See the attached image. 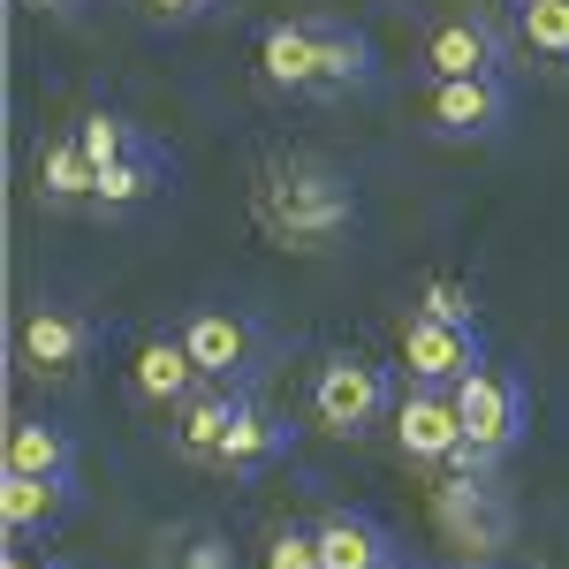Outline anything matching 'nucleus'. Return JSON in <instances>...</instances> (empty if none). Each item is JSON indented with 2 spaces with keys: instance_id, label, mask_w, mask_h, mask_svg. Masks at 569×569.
<instances>
[{
  "instance_id": "nucleus-1",
  "label": "nucleus",
  "mask_w": 569,
  "mask_h": 569,
  "mask_svg": "<svg viewBox=\"0 0 569 569\" xmlns=\"http://www.w3.org/2000/svg\"><path fill=\"white\" fill-rule=\"evenodd\" d=\"M259 220L273 243H289V251H327L342 228H357V182L350 168H335V160H273L259 182Z\"/></svg>"
},
{
  "instance_id": "nucleus-2",
  "label": "nucleus",
  "mask_w": 569,
  "mask_h": 569,
  "mask_svg": "<svg viewBox=\"0 0 569 569\" xmlns=\"http://www.w3.org/2000/svg\"><path fill=\"white\" fill-rule=\"evenodd\" d=\"M388 410H395L388 365H372V357H357V350H335L327 365H319V380H311V418H319L335 440L372 433Z\"/></svg>"
},
{
  "instance_id": "nucleus-3",
  "label": "nucleus",
  "mask_w": 569,
  "mask_h": 569,
  "mask_svg": "<svg viewBox=\"0 0 569 569\" xmlns=\"http://www.w3.org/2000/svg\"><path fill=\"white\" fill-rule=\"evenodd\" d=\"M456 410H463V440L486 448V456H509L531 426V395L517 372H501V365H479V372H463L456 380Z\"/></svg>"
},
{
  "instance_id": "nucleus-4",
  "label": "nucleus",
  "mask_w": 569,
  "mask_h": 569,
  "mask_svg": "<svg viewBox=\"0 0 569 569\" xmlns=\"http://www.w3.org/2000/svg\"><path fill=\"white\" fill-rule=\"evenodd\" d=\"M182 350L198 357L206 380H251L259 372V319L236 305H198L182 319Z\"/></svg>"
},
{
  "instance_id": "nucleus-5",
  "label": "nucleus",
  "mask_w": 569,
  "mask_h": 569,
  "mask_svg": "<svg viewBox=\"0 0 569 569\" xmlns=\"http://www.w3.org/2000/svg\"><path fill=\"white\" fill-rule=\"evenodd\" d=\"M402 365H410L418 388H456L463 372L486 365V335L479 327H448L433 311H410L402 319Z\"/></svg>"
},
{
  "instance_id": "nucleus-6",
  "label": "nucleus",
  "mask_w": 569,
  "mask_h": 569,
  "mask_svg": "<svg viewBox=\"0 0 569 569\" xmlns=\"http://www.w3.org/2000/svg\"><path fill=\"white\" fill-rule=\"evenodd\" d=\"M426 130L448 144H486L509 130V84L501 77H448L426 99Z\"/></svg>"
},
{
  "instance_id": "nucleus-7",
  "label": "nucleus",
  "mask_w": 569,
  "mask_h": 569,
  "mask_svg": "<svg viewBox=\"0 0 569 569\" xmlns=\"http://www.w3.org/2000/svg\"><path fill=\"white\" fill-rule=\"evenodd\" d=\"M243 410H251V388H243V380H206L198 395L176 402V448L190 463H220V448H228V433H236Z\"/></svg>"
},
{
  "instance_id": "nucleus-8",
  "label": "nucleus",
  "mask_w": 569,
  "mask_h": 569,
  "mask_svg": "<svg viewBox=\"0 0 569 569\" xmlns=\"http://www.w3.org/2000/svg\"><path fill=\"white\" fill-rule=\"evenodd\" d=\"M16 350H23V365H31L39 380H69V372L91 357V319H84V311H69V305H31V311H23Z\"/></svg>"
},
{
  "instance_id": "nucleus-9",
  "label": "nucleus",
  "mask_w": 569,
  "mask_h": 569,
  "mask_svg": "<svg viewBox=\"0 0 569 569\" xmlns=\"http://www.w3.org/2000/svg\"><path fill=\"white\" fill-rule=\"evenodd\" d=\"M395 440H402L410 463H448V456L463 448V410H456V395L448 388H410L395 402Z\"/></svg>"
},
{
  "instance_id": "nucleus-10",
  "label": "nucleus",
  "mask_w": 569,
  "mask_h": 569,
  "mask_svg": "<svg viewBox=\"0 0 569 569\" xmlns=\"http://www.w3.org/2000/svg\"><path fill=\"white\" fill-rule=\"evenodd\" d=\"M319 531V569H388L395 562V539L380 517H365V509H335Z\"/></svg>"
},
{
  "instance_id": "nucleus-11",
  "label": "nucleus",
  "mask_w": 569,
  "mask_h": 569,
  "mask_svg": "<svg viewBox=\"0 0 569 569\" xmlns=\"http://www.w3.org/2000/svg\"><path fill=\"white\" fill-rule=\"evenodd\" d=\"M259 77L273 91H319V23H266Z\"/></svg>"
},
{
  "instance_id": "nucleus-12",
  "label": "nucleus",
  "mask_w": 569,
  "mask_h": 569,
  "mask_svg": "<svg viewBox=\"0 0 569 569\" xmlns=\"http://www.w3.org/2000/svg\"><path fill=\"white\" fill-rule=\"evenodd\" d=\"M0 471H23V479H77V440L46 418H16L8 448H0Z\"/></svg>"
},
{
  "instance_id": "nucleus-13",
  "label": "nucleus",
  "mask_w": 569,
  "mask_h": 569,
  "mask_svg": "<svg viewBox=\"0 0 569 569\" xmlns=\"http://www.w3.org/2000/svg\"><path fill=\"white\" fill-rule=\"evenodd\" d=\"M130 388L144 395V402H160V410H176L182 395H198V388H206V372H198V357L182 350V335H176V342L160 335V342H144V350H137Z\"/></svg>"
},
{
  "instance_id": "nucleus-14",
  "label": "nucleus",
  "mask_w": 569,
  "mask_h": 569,
  "mask_svg": "<svg viewBox=\"0 0 569 569\" xmlns=\"http://www.w3.org/2000/svg\"><path fill=\"white\" fill-rule=\"evenodd\" d=\"M69 501H77V479H23V471H0V517H8L16 539L46 531Z\"/></svg>"
},
{
  "instance_id": "nucleus-15",
  "label": "nucleus",
  "mask_w": 569,
  "mask_h": 569,
  "mask_svg": "<svg viewBox=\"0 0 569 569\" xmlns=\"http://www.w3.org/2000/svg\"><path fill=\"white\" fill-rule=\"evenodd\" d=\"M426 69H433V84H448V77H493V31L486 23H440L426 39Z\"/></svg>"
},
{
  "instance_id": "nucleus-16",
  "label": "nucleus",
  "mask_w": 569,
  "mask_h": 569,
  "mask_svg": "<svg viewBox=\"0 0 569 569\" xmlns=\"http://www.w3.org/2000/svg\"><path fill=\"white\" fill-rule=\"evenodd\" d=\"M372 84V39L350 23H319V91H357Z\"/></svg>"
},
{
  "instance_id": "nucleus-17",
  "label": "nucleus",
  "mask_w": 569,
  "mask_h": 569,
  "mask_svg": "<svg viewBox=\"0 0 569 569\" xmlns=\"http://www.w3.org/2000/svg\"><path fill=\"white\" fill-rule=\"evenodd\" d=\"M289 448V426L266 410V402H251L243 418H236V433H228V448H220V471H266L273 456Z\"/></svg>"
},
{
  "instance_id": "nucleus-18",
  "label": "nucleus",
  "mask_w": 569,
  "mask_h": 569,
  "mask_svg": "<svg viewBox=\"0 0 569 569\" xmlns=\"http://www.w3.org/2000/svg\"><path fill=\"white\" fill-rule=\"evenodd\" d=\"M39 190L53 206H69V198H99V168H91V152L77 137H61V144H46L39 152Z\"/></svg>"
},
{
  "instance_id": "nucleus-19",
  "label": "nucleus",
  "mask_w": 569,
  "mask_h": 569,
  "mask_svg": "<svg viewBox=\"0 0 569 569\" xmlns=\"http://www.w3.org/2000/svg\"><path fill=\"white\" fill-rule=\"evenodd\" d=\"M152 190H168V160L144 144V152H130V160H114L107 176H99V198L91 206H107V213H122V206H137V198H152Z\"/></svg>"
},
{
  "instance_id": "nucleus-20",
  "label": "nucleus",
  "mask_w": 569,
  "mask_h": 569,
  "mask_svg": "<svg viewBox=\"0 0 569 569\" xmlns=\"http://www.w3.org/2000/svg\"><path fill=\"white\" fill-rule=\"evenodd\" d=\"M77 144L91 152V168L107 176L114 160H130V152H144V137H137V122H122V114H84L77 122Z\"/></svg>"
},
{
  "instance_id": "nucleus-21",
  "label": "nucleus",
  "mask_w": 569,
  "mask_h": 569,
  "mask_svg": "<svg viewBox=\"0 0 569 569\" xmlns=\"http://www.w3.org/2000/svg\"><path fill=\"white\" fill-rule=\"evenodd\" d=\"M517 23H525V39L539 46L547 61H569V0H525Z\"/></svg>"
},
{
  "instance_id": "nucleus-22",
  "label": "nucleus",
  "mask_w": 569,
  "mask_h": 569,
  "mask_svg": "<svg viewBox=\"0 0 569 569\" xmlns=\"http://www.w3.org/2000/svg\"><path fill=\"white\" fill-rule=\"evenodd\" d=\"M418 311H433L448 327H479V297H471V281H456V273H433L426 297H418Z\"/></svg>"
},
{
  "instance_id": "nucleus-23",
  "label": "nucleus",
  "mask_w": 569,
  "mask_h": 569,
  "mask_svg": "<svg viewBox=\"0 0 569 569\" xmlns=\"http://www.w3.org/2000/svg\"><path fill=\"white\" fill-rule=\"evenodd\" d=\"M440 517H448V525L456 531H471V539H493V509H486L479 501V486H448V501H440Z\"/></svg>"
},
{
  "instance_id": "nucleus-24",
  "label": "nucleus",
  "mask_w": 569,
  "mask_h": 569,
  "mask_svg": "<svg viewBox=\"0 0 569 569\" xmlns=\"http://www.w3.org/2000/svg\"><path fill=\"white\" fill-rule=\"evenodd\" d=\"M266 569H319V531H273L266 539Z\"/></svg>"
},
{
  "instance_id": "nucleus-25",
  "label": "nucleus",
  "mask_w": 569,
  "mask_h": 569,
  "mask_svg": "<svg viewBox=\"0 0 569 569\" xmlns=\"http://www.w3.org/2000/svg\"><path fill=\"white\" fill-rule=\"evenodd\" d=\"M176 569H236V547H228V531H198L190 547L176 555Z\"/></svg>"
},
{
  "instance_id": "nucleus-26",
  "label": "nucleus",
  "mask_w": 569,
  "mask_h": 569,
  "mask_svg": "<svg viewBox=\"0 0 569 569\" xmlns=\"http://www.w3.org/2000/svg\"><path fill=\"white\" fill-rule=\"evenodd\" d=\"M220 0H152V16H168V23H190V16H206Z\"/></svg>"
},
{
  "instance_id": "nucleus-27",
  "label": "nucleus",
  "mask_w": 569,
  "mask_h": 569,
  "mask_svg": "<svg viewBox=\"0 0 569 569\" xmlns=\"http://www.w3.org/2000/svg\"><path fill=\"white\" fill-rule=\"evenodd\" d=\"M8 569H53V562H31V555H8Z\"/></svg>"
},
{
  "instance_id": "nucleus-28",
  "label": "nucleus",
  "mask_w": 569,
  "mask_h": 569,
  "mask_svg": "<svg viewBox=\"0 0 569 569\" xmlns=\"http://www.w3.org/2000/svg\"><path fill=\"white\" fill-rule=\"evenodd\" d=\"M388 569H418V562H402V555H395V562H388Z\"/></svg>"
},
{
  "instance_id": "nucleus-29",
  "label": "nucleus",
  "mask_w": 569,
  "mask_h": 569,
  "mask_svg": "<svg viewBox=\"0 0 569 569\" xmlns=\"http://www.w3.org/2000/svg\"><path fill=\"white\" fill-rule=\"evenodd\" d=\"M46 8H77V0H46Z\"/></svg>"
},
{
  "instance_id": "nucleus-30",
  "label": "nucleus",
  "mask_w": 569,
  "mask_h": 569,
  "mask_svg": "<svg viewBox=\"0 0 569 569\" xmlns=\"http://www.w3.org/2000/svg\"><path fill=\"white\" fill-rule=\"evenodd\" d=\"M463 569H486V562H463Z\"/></svg>"
}]
</instances>
